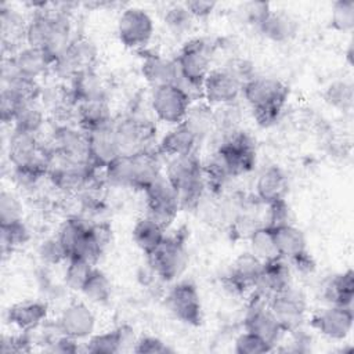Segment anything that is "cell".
<instances>
[{"instance_id":"cell-1","label":"cell","mask_w":354,"mask_h":354,"mask_svg":"<svg viewBox=\"0 0 354 354\" xmlns=\"http://www.w3.org/2000/svg\"><path fill=\"white\" fill-rule=\"evenodd\" d=\"M165 176L174 187L181 209H195L199 206L206 191V183L202 160L196 152L169 158Z\"/></svg>"},{"instance_id":"cell-2","label":"cell","mask_w":354,"mask_h":354,"mask_svg":"<svg viewBox=\"0 0 354 354\" xmlns=\"http://www.w3.org/2000/svg\"><path fill=\"white\" fill-rule=\"evenodd\" d=\"M216 149L225 159L234 177L246 174L256 166L257 155L254 140L242 129L220 136Z\"/></svg>"},{"instance_id":"cell-3","label":"cell","mask_w":354,"mask_h":354,"mask_svg":"<svg viewBox=\"0 0 354 354\" xmlns=\"http://www.w3.org/2000/svg\"><path fill=\"white\" fill-rule=\"evenodd\" d=\"M147 263L160 281H176L188 264V252L184 238L180 235H166L163 242L152 253L147 254Z\"/></svg>"},{"instance_id":"cell-4","label":"cell","mask_w":354,"mask_h":354,"mask_svg":"<svg viewBox=\"0 0 354 354\" xmlns=\"http://www.w3.org/2000/svg\"><path fill=\"white\" fill-rule=\"evenodd\" d=\"M95 61V44L84 36H76L72 39L68 48L54 58L50 73L58 80L69 83L79 72L94 68Z\"/></svg>"},{"instance_id":"cell-5","label":"cell","mask_w":354,"mask_h":354,"mask_svg":"<svg viewBox=\"0 0 354 354\" xmlns=\"http://www.w3.org/2000/svg\"><path fill=\"white\" fill-rule=\"evenodd\" d=\"M115 137L120 149V155H134L141 151L152 149L153 124L149 119L138 113H130L118 122H113Z\"/></svg>"},{"instance_id":"cell-6","label":"cell","mask_w":354,"mask_h":354,"mask_svg":"<svg viewBox=\"0 0 354 354\" xmlns=\"http://www.w3.org/2000/svg\"><path fill=\"white\" fill-rule=\"evenodd\" d=\"M176 64L183 79L202 86L212 71V44L202 37L187 40L176 57Z\"/></svg>"},{"instance_id":"cell-7","label":"cell","mask_w":354,"mask_h":354,"mask_svg":"<svg viewBox=\"0 0 354 354\" xmlns=\"http://www.w3.org/2000/svg\"><path fill=\"white\" fill-rule=\"evenodd\" d=\"M145 206L147 214L163 228H169L170 224L176 220L180 207L178 196L171 185V183L162 174L158 180H155L145 191Z\"/></svg>"},{"instance_id":"cell-8","label":"cell","mask_w":354,"mask_h":354,"mask_svg":"<svg viewBox=\"0 0 354 354\" xmlns=\"http://www.w3.org/2000/svg\"><path fill=\"white\" fill-rule=\"evenodd\" d=\"M153 30L151 15L140 7L124 8L118 18V37L127 48L142 50L151 41Z\"/></svg>"},{"instance_id":"cell-9","label":"cell","mask_w":354,"mask_h":354,"mask_svg":"<svg viewBox=\"0 0 354 354\" xmlns=\"http://www.w3.org/2000/svg\"><path fill=\"white\" fill-rule=\"evenodd\" d=\"M55 152L65 160L79 165H91L88 152L87 133L79 126L58 124L51 136L50 147L46 148Z\"/></svg>"},{"instance_id":"cell-10","label":"cell","mask_w":354,"mask_h":354,"mask_svg":"<svg viewBox=\"0 0 354 354\" xmlns=\"http://www.w3.org/2000/svg\"><path fill=\"white\" fill-rule=\"evenodd\" d=\"M243 326L245 330L259 336L261 340L270 344L272 350L277 348L285 335L283 328L268 307V301L256 295L246 311Z\"/></svg>"},{"instance_id":"cell-11","label":"cell","mask_w":354,"mask_h":354,"mask_svg":"<svg viewBox=\"0 0 354 354\" xmlns=\"http://www.w3.org/2000/svg\"><path fill=\"white\" fill-rule=\"evenodd\" d=\"M148 102L155 118L170 126L181 123L191 106V101L174 84L151 88Z\"/></svg>"},{"instance_id":"cell-12","label":"cell","mask_w":354,"mask_h":354,"mask_svg":"<svg viewBox=\"0 0 354 354\" xmlns=\"http://www.w3.org/2000/svg\"><path fill=\"white\" fill-rule=\"evenodd\" d=\"M268 307L277 317L278 322L283 328L285 333L299 329L306 322L307 301L303 292L292 285L286 289L275 293L268 300Z\"/></svg>"},{"instance_id":"cell-13","label":"cell","mask_w":354,"mask_h":354,"mask_svg":"<svg viewBox=\"0 0 354 354\" xmlns=\"http://www.w3.org/2000/svg\"><path fill=\"white\" fill-rule=\"evenodd\" d=\"M242 97L250 109L267 106L283 108L289 97V88L277 77L256 75L242 86Z\"/></svg>"},{"instance_id":"cell-14","label":"cell","mask_w":354,"mask_h":354,"mask_svg":"<svg viewBox=\"0 0 354 354\" xmlns=\"http://www.w3.org/2000/svg\"><path fill=\"white\" fill-rule=\"evenodd\" d=\"M169 311L178 321L199 325L202 321V303L198 288L191 281L176 282L166 296Z\"/></svg>"},{"instance_id":"cell-15","label":"cell","mask_w":354,"mask_h":354,"mask_svg":"<svg viewBox=\"0 0 354 354\" xmlns=\"http://www.w3.org/2000/svg\"><path fill=\"white\" fill-rule=\"evenodd\" d=\"M203 101L210 106H220L236 102L242 95V83L223 66L209 72L202 84Z\"/></svg>"},{"instance_id":"cell-16","label":"cell","mask_w":354,"mask_h":354,"mask_svg":"<svg viewBox=\"0 0 354 354\" xmlns=\"http://www.w3.org/2000/svg\"><path fill=\"white\" fill-rule=\"evenodd\" d=\"M310 324L322 336L330 340L342 342L347 339L353 330V308L329 304L328 307L313 314Z\"/></svg>"},{"instance_id":"cell-17","label":"cell","mask_w":354,"mask_h":354,"mask_svg":"<svg viewBox=\"0 0 354 354\" xmlns=\"http://www.w3.org/2000/svg\"><path fill=\"white\" fill-rule=\"evenodd\" d=\"M57 322L64 335L80 342L87 340L95 332L97 317L84 301H72L64 307Z\"/></svg>"},{"instance_id":"cell-18","label":"cell","mask_w":354,"mask_h":354,"mask_svg":"<svg viewBox=\"0 0 354 354\" xmlns=\"http://www.w3.org/2000/svg\"><path fill=\"white\" fill-rule=\"evenodd\" d=\"M292 285L290 263L279 256H274L263 261L260 277L254 285V295L270 300L275 293Z\"/></svg>"},{"instance_id":"cell-19","label":"cell","mask_w":354,"mask_h":354,"mask_svg":"<svg viewBox=\"0 0 354 354\" xmlns=\"http://www.w3.org/2000/svg\"><path fill=\"white\" fill-rule=\"evenodd\" d=\"M263 268V260L250 250L239 254L231 266L225 278L227 286L235 293H245L253 290Z\"/></svg>"},{"instance_id":"cell-20","label":"cell","mask_w":354,"mask_h":354,"mask_svg":"<svg viewBox=\"0 0 354 354\" xmlns=\"http://www.w3.org/2000/svg\"><path fill=\"white\" fill-rule=\"evenodd\" d=\"M134 330L127 325H120L112 330L93 333L84 344V350L91 354H116L127 348L133 350L136 343Z\"/></svg>"},{"instance_id":"cell-21","label":"cell","mask_w":354,"mask_h":354,"mask_svg":"<svg viewBox=\"0 0 354 354\" xmlns=\"http://www.w3.org/2000/svg\"><path fill=\"white\" fill-rule=\"evenodd\" d=\"M90 163L94 169L104 170L111 162L120 156V149L115 137L113 123L93 131H87Z\"/></svg>"},{"instance_id":"cell-22","label":"cell","mask_w":354,"mask_h":354,"mask_svg":"<svg viewBox=\"0 0 354 354\" xmlns=\"http://www.w3.org/2000/svg\"><path fill=\"white\" fill-rule=\"evenodd\" d=\"M26 25L28 21L18 10L4 3L0 6V33L4 53L8 51L10 55H14L21 48L19 44L25 43Z\"/></svg>"},{"instance_id":"cell-23","label":"cell","mask_w":354,"mask_h":354,"mask_svg":"<svg viewBox=\"0 0 354 354\" xmlns=\"http://www.w3.org/2000/svg\"><path fill=\"white\" fill-rule=\"evenodd\" d=\"M141 73L151 88L173 86L180 76L176 59L151 53L147 54L141 64Z\"/></svg>"},{"instance_id":"cell-24","label":"cell","mask_w":354,"mask_h":354,"mask_svg":"<svg viewBox=\"0 0 354 354\" xmlns=\"http://www.w3.org/2000/svg\"><path fill=\"white\" fill-rule=\"evenodd\" d=\"M43 145L37 134L11 129L7 142V156L12 167L25 166L35 162L43 152Z\"/></svg>"},{"instance_id":"cell-25","label":"cell","mask_w":354,"mask_h":354,"mask_svg":"<svg viewBox=\"0 0 354 354\" xmlns=\"http://www.w3.org/2000/svg\"><path fill=\"white\" fill-rule=\"evenodd\" d=\"M48 315V306L39 300H24L12 304L7 311V319L19 332H33Z\"/></svg>"},{"instance_id":"cell-26","label":"cell","mask_w":354,"mask_h":354,"mask_svg":"<svg viewBox=\"0 0 354 354\" xmlns=\"http://www.w3.org/2000/svg\"><path fill=\"white\" fill-rule=\"evenodd\" d=\"M289 183L285 171L278 166L264 167L254 183L256 196L263 203H270L278 199H285Z\"/></svg>"},{"instance_id":"cell-27","label":"cell","mask_w":354,"mask_h":354,"mask_svg":"<svg viewBox=\"0 0 354 354\" xmlns=\"http://www.w3.org/2000/svg\"><path fill=\"white\" fill-rule=\"evenodd\" d=\"M257 30L271 41L286 43L297 35L299 24L289 12L283 10H271L257 26Z\"/></svg>"},{"instance_id":"cell-28","label":"cell","mask_w":354,"mask_h":354,"mask_svg":"<svg viewBox=\"0 0 354 354\" xmlns=\"http://www.w3.org/2000/svg\"><path fill=\"white\" fill-rule=\"evenodd\" d=\"M14 62L19 73L25 77L37 80L39 77L50 73L54 58L41 48L25 46L19 48L14 55Z\"/></svg>"},{"instance_id":"cell-29","label":"cell","mask_w":354,"mask_h":354,"mask_svg":"<svg viewBox=\"0 0 354 354\" xmlns=\"http://www.w3.org/2000/svg\"><path fill=\"white\" fill-rule=\"evenodd\" d=\"M76 123L86 133L111 126L112 112L106 98H97L79 102L76 106Z\"/></svg>"},{"instance_id":"cell-30","label":"cell","mask_w":354,"mask_h":354,"mask_svg":"<svg viewBox=\"0 0 354 354\" xmlns=\"http://www.w3.org/2000/svg\"><path fill=\"white\" fill-rule=\"evenodd\" d=\"M198 144L199 141L195 137V134L188 129V126L184 122H181L178 124L171 126L160 138L158 144V152L169 158L187 155L191 152H196Z\"/></svg>"},{"instance_id":"cell-31","label":"cell","mask_w":354,"mask_h":354,"mask_svg":"<svg viewBox=\"0 0 354 354\" xmlns=\"http://www.w3.org/2000/svg\"><path fill=\"white\" fill-rule=\"evenodd\" d=\"M158 149H147L131 155L133 160V188L145 191L162 173Z\"/></svg>"},{"instance_id":"cell-32","label":"cell","mask_w":354,"mask_h":354,"mask_svg":"<svg viewBox=\"0 0 354 354\" xmlns=\"http://www.w3.org/2000/svg\"><path fill=\"white\" fill-rule=\"evenodd\" d=\"M272 239L275 245L277 256L290 261L296 256L306 252V236L296 225L285 224L277 228H271Z\"/></svg>"},{"instance_id":"cell-33","label":"cell","mask_w":354,"mask_h":354,"mask_svg":"<svg viewBox=\"0 0 354 354\" xmlns=\"http://www.w3.org/2000/svg\"><path fill=\"white\" fill-rule=\"evenodd\" d=\"M69 88L77 104L97 98H106L104 83L94 68L79 72L69 82Z\"/></svg>"},{"instance_id":"cell-34","label":"cell","mask_w":354,"mask_h":354,"mask_svg":"<svg viewBox=\"0 0 354 354\" xmlns=\"http://www.w3.org/2000/svg\"><path fill=\"white\" fill-rule=\"evenodd\" d=\"M324 297L328 304L353 308L354 272L351 270L333 275L324 288Z\"/></svg>"},{"instance_id":"cell-35","label":"cell","mask_w":354,"mask_h":354,"mask_svg":"<svg viewBox=\"0 0 354 354\" xmlns=\"http://www.w3.org/2000/svg\"><path fill=\"white\" fill-rule=\"evenodd\" d=\"M166 228L148 216L138 218L133 227V241L140 250L147 254L152 253L166 238Z\"/></svg>"},{"instance_id":"cell-36","label":"cell","mask_w":354,"mask_h":354,"mask_svg":"<svg viewBox=\"0 0 354 354\" xmlns=\"http://www.w3.org/2000/svg\"><path fill=\"white\" fill-rule=\"evenodd\" d=\"M202 170L206 188L210 189L213 194H221L223 188H225L230 180L234 178L225 159L217 149H214L209 155V158L202 162Z\"/></svg>"},{"instance_id":"cell-37","label":"cell","mask_w":354,"mask_h":354,"mask_svg":"<svg viewBox=\"0 0 354 354\" xmlns=\"http://www.w3.org/2000/svg\"><path fill=\"white\" fill-rule=\"evenodd\" d=\"M188 129L195 134L198 141H203L212 133H214V120H213V106L205 101H198L191 104L184 120Z\"/></svg>"},{"instance_id":"cell-38","label":"cell","mask_w":354,"mask_h":354,"mask_svg":"<svg viewBox=\"0 0 354 354\" xmlns=\"http://www.w3.org/2000/svg\"><path fill=\"white\" fill-rule=\"evenodd\" d=\"M46 123V113L39 101L25 102L18 109L11 126L15 130L37 134L41 131Z\"/></svg>"},{"instance_id":"cell-39","label":"cell","mask_w":354,"mask_h":354,"mask_svg":"<svg viewBox=\"0 0 354 354\" xmlns=\"http://www.w3.org/2000/svg\"><path fill=\"white\" fill-rule=\"evenodd\" d=\"M80 293L88 303L98 306L106 304L112 297V282L104 271L94 267Z\"/></svg>"},{"instance_id":"cell-40","label":"cell","mask_w":354,"mask_h":354,"mask_svg":"<svg viewBox=\"0 0 354 354\" xmlns=\"http://www.w3.org/2000/svg\"><path fill=\"white\" fill-rule=\"evenodd\" d=\"M90 225L91 223L82 216H71L62 221V224L57 231V238L59 239L62 246L66 249L68 256L72 254L75 248L87 234Z\"/></svg>"},{"instance_id":"cell-41","label":"cell","mask_w":354,"mask_h":354,"mask_svg":"<svg viewBox=\"0 0 354 354\" xmlns=\"http://www.w3.org/2000/svg\"><path fill=\"white\" fill-rule=\"evenodd\" d=\"M195 18L187 10L185 4H173L170 6L163 15V22L167 30L176 37L185 36L191 32Z\"/></svg>"},{"instance_id":"cell-42","label":"cell","mask_w":354,"mask_h":354,"mask_svg":"<svg viewBox=\"0 0 354 354\" xmlns=\"http://www.w3.org/2000/svg\"><path fill=\"white\" fill-rule=\"evenodd\" d=\"M325 101L339 109V111H350L354 102V87L350 80H335L325 90Z\"/></svg>"},{"instance_id":"cell-43","label":"cell","mask_w":354,"mask_h":354,"mask_svg":"<svg viewBox=\"0 0 354 354\" xmlns=\"http://www.w3.org/2000/svg\"><path fill=\"white\" fill-rule=\"evenodd\" d=\"M94 266L76 259V257H68L65 261V270H64V283L68 289L80 292L83 285L86 283L87 278L90 277Z\"/></svg>"},{"instance_id":"cell-44","label":"cell","mask_w":354,"mask_h":354,"mask_svg":"<svg viewBox=\"0 0 354 354\" xmlns=\"http://www.w3.org/2000/svg\"><path fill=\"white\" fill-rule=\"evenodd\" d=\"M213 120H214V133L218 136L231 133L239 127L242 120V113L239 106L232 102L227 105H220L213 108Z\"/></svg>"},{"instance_id":"cell-45","label":"cell","mask_w":354,"mask_h":354,"mask_svg":"<svg viewBox=\"0 0 354 354\" xmlns=\"http://www.w3.org/2000/svg\"><path fill=\"white\" fill-rule=\"evenodd\" d=\"M29 230L22 220L11 224H0V241L3 253L12 252L14 249L25 245L29 241Z\"/></svg>"},{"instance_id":"cell-46","label":"cell","mask_w":354,"mask_h":354,"mask_svg":"<svg viewBox=\"0 0 354 354\" xmlns=\"http://www.w3.org/2000/svg\"><path fill=\"white\" fill-rule=\"evenodd\" d=\"M248 241H249L250 252L256 254L259 259H261L263 261L277 256L271 228L266 225H260L248 236Z\"/></svg>"},{"instance_id":"cell-47","label":"cell","mask_w":354,"mask_h":354,"mask_svg":"<svg viewBox=\"0 0 354 354\" xmlns=\"http://www.w3.org/2000/svg\"><path fill=\"white\" fill-rule=\"evenodd\" d=\"M330 26L343 33H348L354 29V1L337 0L332 6Z\"/></svg>"},{"instance_id":"cell-48","label":"cell","mask_w":354,"mask_h":354,"mask_svg":"<svg viewBox=\"0 0 354 354\" xmlns=\"http://www.w3.org/2000/svg\"><path fill=\"white\" fill-rule=\"evenodd\" d=\"M37 256L44 266H58L68 260V252L55 236L44 239L37 248Z\"/></svg>"},{"instance_id":"cell-49","label":"cell","mask_w":354,"mask_h":354,"mask_svg":"<svg viewBox=\"0 0 354 354\" xmlns=\"http://www.w3.org/2000/svg\"><path fill=\"white\" fill-rule=\"evenodd\" d=\"M24 207L18 196L3 189L0 194V224H11L22 220Z\"/></svg>"},{"instance_id":"cell-50","label":"cell","mask_w":354,"mask_h":354,"mask_svg":"<svg viewBox=\"0 0 354 354\" xmlns=\"http://www.w3.org/2000/svg\"><path fill=\"white\" fill-rule=\"evenodd\" d=\"M234 351L236 354H264L272 351V347L259 336L245 330L236 336L234 342Z\"/></svg>"},{"instance_id":"cell-51","label":"cell","mask_w":354,"mask_h":354,"mask_svg":"<svg viewBox=\"0 0 354 354\" xmlns=\"http://www.w3.org/2000/svg\"><path fill=\"white\" fill-rule=\"evenodd\" d=\"M267 214L264 225L268 228H277L285 224H290V209L285 199H278L267 203Z\"/></svg>"},{"instance_id":"cell-52","label":"cell","mask_w":354,"mask_h":354,"mask_svg":"<svg viewBox=\"0 0 354 354\" xmlns=\"http://www.w3.org/2000/svg\"><path fill=\"white\" fill-rule=\"evenodd\" d=\"M270 11H271L270 4L264 3V1H248V3L241 4V7H239V14H241L242 19L246 24L254 26L256 29Z\"/></svg>"},{"instance_id":"cell-53","label":"cell","mask_w":354,"mask_h":354,"mask_svg":"<svg viewBox=\"0 0 354 354\" xmlns=\"http://www.w3.org/2000/svg\"><path fill=\"white\" fill-rule=\"evenodd\" d=\"M32 332H21L14 336H3L0 342V351L4 354L11 353H28L32 350Z\"/></svg>"},{"instance_id":"cell-54","label":"cell","mask_w":354,"mask_h":354,"mask_svg":"<svg viewBox=\"0 0 354 354\" xmlns=\"http://www.w3.org/2000/svg\"><path fill=\"white\" fill-rule=\"evenodd\" d=\"M131 351L138 354H166V353H171L173 348L167 343H165L162 339L156 336L145 335V336L137 337Z\"/></svg>"},{"instance_id":"cell-55","label":"cell","mask_w":354,"mask_h":354,"mask_svg":"<svg viewBox=\"0 0 354 354\" xmlns=\"http://www.w3.org/2000/svg\"><path fill=\"white\" fill-rule=\"evenodd\" d=\"M223 68L227 69L234 77H236L242 83V86L256 76L253 64L245 58H230L223 65Z\"/></svg>"},{"instance_id":"cell-56","label":"cell","mask_w":354,"mask_h":354,"mask_svg":"<svg viewBox=\"0 0 354 354\" xmlns=\"http://www.w3.org/2000/svg\"><path fill=\"white\" fill-rule=\"evenodd\" d=\"M24 102L19 101L10 90L1 88L0 93V116L4 124H11L18 109Z\"/></svg>"},{"instance_id":"cell-57","label":"cell","mask_w":354,"mask_h":354,"mask_svg":"<svg viewBox=\"0 0 354 354\" xmlns=\"http://www.w3.org/2000/svg\"><path fill=\"white\" fill-rule=\"evenodd\" d=\"M290 335V342L289 346H286L285 351H292V353H307L311 350V343L313 339L311 336L304 330V328L295 329L289 332Z\"/></svg>"},{"instance_id":"cell-58","label":"cell","mask_w":354,"mask_h":354,"mask_svg":"<svg viewBox=\"0 0 354 354\" xmlns=\"http://www.w3.org/2000/svg\"><path fill=\"white\" fill-rule=\"evenodd\" d=\"M79 340L69 337L66 335H61L57 339H54L51 343H48L44 350L50 353H57V354H73L79 351Z\"/></svg>"},{"instance_id":"cell-59","label":"cell","mask_w":354,"mask_h":354,"mask_svg":"<svg viewBox=\"0 0 354 354\" xmlns=\"http://www.w3.org/2000/svg\"><path fill=\"white\" fill-rule=\"evenodd\" d=\"M184 4L195 19H202L209 17L216 8L214 1H206V0H191V1H185Z\"/></svg>"},{"instance_id":"cell-60","label":"cell","mask_w":354,"mask_h":354,"mask_svg":"<svg viewBox=\"0 0 354 354\" xmlns=\"http://www.w3.org/2000/svg\"><path fill=\"white\" fill-rule=\"evenodd\" d=\"M289 263L292 264L290 267H293L300 274H313L314 270H315V261L308 254L307 250L303 252L301 254L296 256L295 259H292Z\"/></svg>"}]
</instances>
